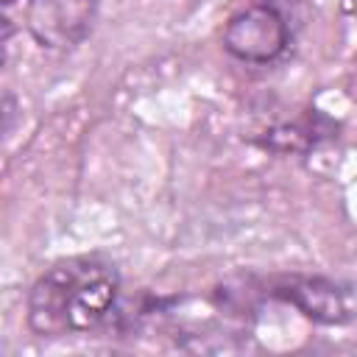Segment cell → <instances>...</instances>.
Segmentation results:
<instances>
[{
	"instance_id": "cell-1",
	"label": "cell",
	"mask_w": 357,
	"mask_h": 357,
	"mask_svg": "<svg viewBox=\"0 0 357 357\" xmlns=\"http://www.w3.org/2000/svg\"><path fill=\"white\" fill-rule=\"evenodd\" d=\"M120 276L98 257H70L50 265L28 293V326L39 337L95 332L114 310Z\"/></svg>"
},
{
	"instance_id": "cell-2",
	"label": "cell",
	"mask_w": 357,
	"mask_h": 357,
	"mask_svg": "<svg viewBox=\"0 0 357 357\" xmlns=\"http://www.w3.org/2000/svg\"><path fill=\"white\" fill-rule=\"evenodd\" d=\"M284 45H287V22L268 3H257L237 11L223 31V47L234 59L248 64L273 61L276 56H282Z\"/></svg>"
},
{
	"instance_id": "cell-3",
	"label": "cell",
	"mask_w": 357,
	"mask_h": 357,
	"mask_svg": "<svg viewBox=\"0 0 357 357\" xmlns=\"http://www.w3.org/2000/svg\"><path fill=\"white\" fill-rule=\"evenodd\" d=\"M98 0H28V33L47 50L75 47L95 22Z\"/></svg>"
},
{
	"instance_id": "cell-4",
	"label": "cell",
	"mask_w": 357,
	"mask_h": 357,
	"mask_svg": "<svg viewBox=\"0 0 357 357\" xmlns=\"http://www.w3.org/2000/svg\"><path fill=\"white\" fill-rule=\"evenodd\" d=\"M276 296L287 298L293 307H298L307 318L318 324H346L357 315V301L351 287H343L329 279L293 276L276 290Z\"/></svg>"
},
{
	"instance_id": "cell-5",
	"label": "cell",
	"mask_w": 357,
	"mask_h": 357,
	"mask_svg": "<svg viewBox=\"0 0 357 357\" xmlns=\"http://www.w3.org/2000/svg\"><path fill=\"white\" fill-rule=\"evenodd\" d=\"M11 3H17V0H3V6H11Z\"/></svg>"
}]
</instances>
